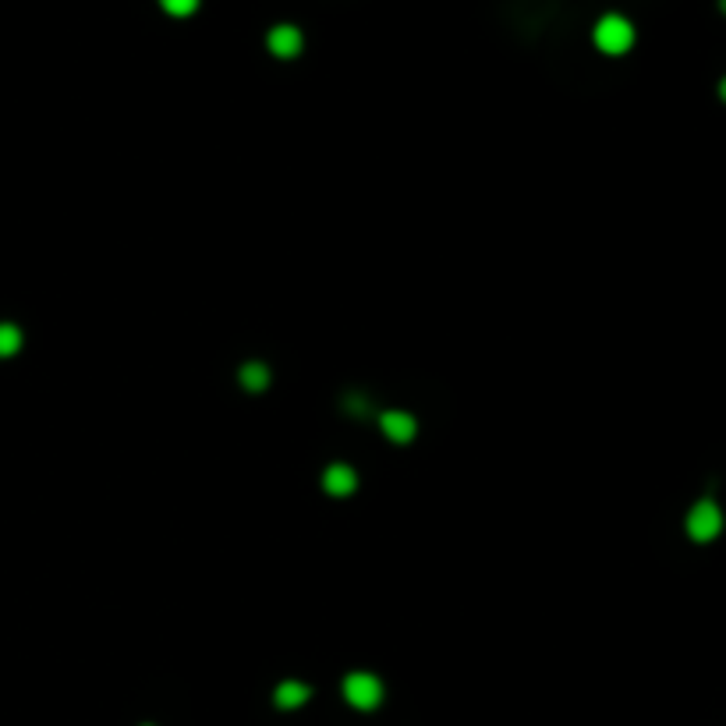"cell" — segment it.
I'll return each instance as SVG.
<instances>
[{
	"label": "cell",
	"mask_w": 726,
	"mask_h": 726,
	"mask_svg": "<svg viewBox=\"0 0 726 726\" xmlns=\"http://www.w3.org/2000/svg\"><path fill=\"white\" fill-rule=\"evenodd\" d=\"M344 698H348V705H355L362 713H372L383 702V680L376 673H348Z\"/></svg>",
	"instance_id": "cell-3"
},
{
	"label": "cell",
	"mask_w": 726,
	"mask_h": 726,
	"mask_svg": "<svg viewBox=\"0 0 726 726\" xmlns=\"http://www.w3.org/2000/svg\"><path fill=\"white\" fill-rule=\"evenodd\" d=\"M308 698H312V688L301 684V680H283V684H276V691H273L276 709H301Z\"/></svg>",
	"instance_id": "cell-7"
},
{
	"label": "cell",
	"mask_w": 726,
	"mask_h": 726,
	"mask_svg": "<svg viewBox=\"0 0 726 726\" xmlns=\"http://www.w3.org/2000/svg\"><path fill=\"white\" fill-rule=\"evenodd\" d=\"M266 46H270L273 57H280V61H291V57H298L301 54V46H305V36H301V29L298 25H273L270 32H266Z\"/></svg>",
	"instance_id": "cell-4"
},
{
	"label": "cell",
	"mask_w": 726,
	"mask_h": 726,
	"mask_svg": "<svg viewBox=\"0 0 726 726\" xmlns=\"http://www.w3.org/2000/svg\"><path fill=\"white\" fill-rule=\"evenodd\" d=\"M379 429H383V436L393 440V443H411L415 433H418V422H415V415H408V411H386V415L379 418Z\"/></svg>",
	"instance_id": "cell-5"
},
{
	"label": "cell",
	"mask_w": 726,
	"mask_h": 726,
	"mask_svg": "<svg viewBox=\"0 0 726 726\" xmlns=\"http://www.w3.org/2000/svg\"><path fill=\"white\" fill-rule=\"evenodd\" d=\"M238 379H241V386H245L249 393H263V390L270 386V368L263 362H245L241 372H238Z\"/></svg>",
	"instance_id": "cell-8"
},
{
	"label": "cell",
	"mask_w": 726,
	"mask_h": 726,
	"mask_svg": "<svg viewBox=\"0 0 726 726\" xmlns=\"http://www.w3.org/2000/svg\"><path fill=\"white\" fill-rule=\"evenodd\" d=\"M720 11H723V14H726V0H720Z\"/></svg>",
	"instance_id": "cell-12"
},
{
	"label": "cell",
	"mask_w": 726,
	"mask_h": 726,
	"mask_svg": "<svg viewBox=\"0 0 726 726\" xmlns=\"http://www.w3.org/2000/svg\"><path fill=\"white\" fill-rule=\"evenodd\" d=\"M323 489H326L330 496H348V493H355V489H359L355 468H351V464H330V468L323 471Z\"/></svg>",
	"instance_id": "cell-6"
},
{
	"label": "cell",
	"mask_w": 726,
	"mask_h": 726,
	"mask_svg": "<svg viewBox=\"0 0 726 726\" xmlns=\"http://www.w3.org/2000/svg\"><path fill=\"white\" fill-rule=\"evenodd\" d=\"M592 39H595V46L603 54L620 57V54H628L635 46V25L624 14H603L595 21V29H592Z\"/></svg>",
	"instance_id": "cell-1"
},
{
	"label": "cell",
	"mask_w": 726,
	"mask_h": 726,
	"mask_svg": "<svg viewBox=\"0 0 726 726\" xmlns=\"http://www.w3.org/2000/svg\"><path fill=\"white\" fill-rule=\"evenodd\" d=\"M202 0H160V7L171 14V18H191L198 11Z\"/></svg>",
	"instance_id": "cell-10"
},
{
	"label": "cell",
	"mask_w": 726,
	"mask_h": 726,
	"mask_svg": "<svg viewBox=\"0 0 726 726\" xmlns=\"http://www.w3.org/2000/svg\"><path fill=\"white\" fill-rule=\"evenodd\" d=\"M21 351V330L14 323H0V359H11Z\"/></svg>",
	"instance_id": "cell-9"
},
{
	"label": "cell",
	"mask_w": 726,
	"mask_h": 726,
	"mask_svg": "<svg viewBox=\"0 0 726 726\" xmlns=\"http://www.w3.org/2000/svg\"><path fill=\"white\" fill-rule=\"evenodd\" d=\"M720 99H723V103H726V79H723V82H720Z\"/></svg>",
	"instance_id": "cell-11"
},
{
	"label": "cell",
	"mask_w": 726,
	"mask_h": 726,
	"mask_svg": "<svg viewBox=\"0 0 726 726\" xmlns=\"http://www.w3.org/2000/svg\"><path fill=\"white\" fill-rule=\"evenodd\" d=\"M684 528H688L691 543H713V539H720L723 536V511H720V503H713V500L695 503Z\"/></svg>",
	"instance_id": "cell-2"
}]
</instances>
